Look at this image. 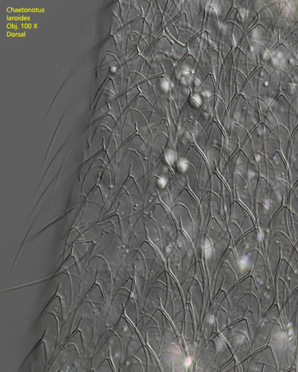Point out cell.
<instances>
[{
	"instance_id": "obj_17",
	"label": "cell",
	"mask_w": 298,
	"mask_h": 372,
	"mask_svg": "<svg viewBox=\"0 0 298 372\" xmlns=\"http://www.w3.org/2000/svg\"><path fill=\"white\" fill-rule=\"evenodd\" d=\"M293 191L294 192V193L298 199V182L296 183V185L293 188Z\"/></svg>"
},
{
	"instance_id": "obj_15",
	"label": "cell",
	"mask_w": 298,
	"mask_h": 372,
	"mask_svg": "<svg viewBox=\"0 0 298 372\" xmlns=\"http://www.w3.org/2000/svg\"><path fill=\"white\" fill-rule=\"evenodd\" d=\"M266 179L272 188L276 185L278 181L273 166H272L269 159L268 160Z\"/></svg>"
},
{
	"instance_id": "obj_10",
	"label": "cell",
	"mask_w": 298,
	"mask_h": 372,
	"mask_svg": "<svg viewBox=\"0 0 298 372\" xmlns=\"http://www.w3.org/2000/svg\"><path fill=\"white\" fill-rule=\"evenodd\" d=\"M278 188L280 193L282 194L284 198V206H287L289 198L293 190L290 183L283 180L278 181L276 185L274 187Z\"/></svg>"
},
{
	"instance_id": "obj_13",
	"label": "cell",
	"mask_w": 298,
	"mask_h": 372,
	"mask_svg": "<svg viewBox=\"0 0 298 372\" xmlns=\"http://www.w3.org/2000/svg\"><path fill=\"white\" fill-rule=\"evenodd\" d=\"M297 155H298V128L291 135L290 148H289V155L287 161L288 166L290 163V162L293 158Z\"/></svg>"
},
{
	"instance_id": "obj_11",
	"label": "cell",
	"mask_w": 298,
	"mask_h": 372,
	"mask_svg": "<svg viewBox=\"0 0 298 372\" xmlns=\"http://www.w3.org/2000/svg\"><path fill=\"white\" fill-rule=\"evenodd\" d=\"M289 183L292 188L298 182V155L295 156L288 164Z\"/></svg>"
},
{
	"instance_id": "obj_12",
	"label": "cell",
	"mask_w": 298,
	"mask_h": 372,
	"mask_svg": "<svg viewBox=\"0 0 298 372\" xmlns=\"http://www.w3.org/2000/svg\"><path fill=\"white\" fill-rule=\"evenodd\" d=\"M269 159L265 154L256 152V164L258 166L261 177L266 179Z\"/></svg>"
},
{
	"instance_id": "obj_2",
	"label": "cell",
	"mask_w": 298,
	"mask_h": 372,
	"mask_svg": "<svg viewBox=\"0 0 298 372\" xmlns=\"http://www.w3.org/2000/svg\"><path fill=\"white\" fill-rule=\"evenodd\" d=\"M256 220L259 233H268L270 230L271 217L269 209L261 203L257 202Z\"/></svg>"
},
{
	"instance_id": "obj_3",
	"label": "cell",
	"mask_w": 298,
	"mask_h": 372,
	"mask_svg": "<svg viewBox=\"0 0 298 372\" xmlns=\"http://www.w3.org/2000/svg\"><path fill=\"white\" fill-rule=\"evenodd\" d=\"M273 166L278 180L289 182V169L287 162L280 152L276 153L269 159Z\"/></svg>"
},
{
	"instance_id": "obj_14",
	"label": "cell",
	"mask_w": 298,
	"mask_h": 372,
	"mask_svg": "<svg viewBox=\"0 0 298 372\" xmlns=\"http://www.w3.org/2000/svg\"><path fill=\"white\" fill-rule=\"evenodd\" d=\"M242 149H243L244 153L248 157L249 160L256 164V152H255L250 137H248V138L242 144Z\"/></svg>"
},
{
	"instance_id": "obj_16",
	"label": "cell",
	"mask_w": 298,
	"mask_h": 372,
	"mask_svg": "<svg viewBox=\"0 0 298 372\" xmlns=\"http://www.w3.org/2000/svg\"><path fill=\"white\" fill-rule=\"evenodd\" d=\"M287 207L289 211L298 217V199L293 190Z\"/></svg>"
},
{
	"instance_id": "obj_6",
	"label": "cell",
	"mask_w": 298,
	"mask_h": 372,
	"mask_svg": "<svg viewBox=\"0 0 298 372\" xmlns=\"http://www.w3.org/2000/svg\"><path fill=\"white\" fill-rule=\"evenodd\" d=\"M272 187L265 178L260 179L257 192V202L261 203L269 209Z\"/></svg>"
},
{
	"instance_id": "obj_7",
	"label": "cell",
	"mask_w": 298,
	"mask_h": 372,
	"mask_svg": "<svg viewBox=\"0 0 298 372\" xmlns=\"http://www.w3.org/2000/svg\"><path fill=\"white\" fill-rule=\"evenodd\" d=\"M265 129L263 123H259L256 128L251 132L250 138L255 152L265 154Z\"/></svg>"
},
{
	"instance_id": "obj_4",
	"label": "cell",
	"mask_w": 298,
	"mask_h": 372,
	"mask_svg": "<svg viewBox=\"0 0 298 372\" xmlns=\"http://www.w3.org/2000/svg\"><path fill=\"white\" fill-rule=\"evenodd\" d=\"M280 142L278 135L265 127V155L270 159L276 153L280 152Z\"/></svg>"
},
{
	"instance_id": "obj_1",
	"label": "cell",
	"mask_w": 298,
	"mask_h": 372,
	"mask_svg": "<svg viewBox=\"0 0 298 372\" xmlns=\"http://www.w3.org/2000/svg\"><path fill=\"white\" fill-rule=\"evenodd\" d=\"M284 96H281L274 102L271 108V113L274 115L276 121L287 128L289 131V117L291 106Z\"/></svg>"
},
{
	"instance_id": "obj_5",
	"label": "cell",
	"mask_w": 298,
	"mask_h": 372,
	"mask_svg": "<svg viewBox=\"0 0 298 372\" xmlns=\"http://www.w3.org/2000/svg\"><path fill=\"white\" fill-rule=\"evenodd\" d=\"M288 211L286 206H284L272 218L270 223L271 233L278 232L280 230L286 233L288 232Z\"/></svg>"
},
{
	"instance_id": "obj_9",
	"label": "cell",
	"mask_w": 298,
	"mask_h": 372,
	"mask_svg": "<svg viewBox=\"0 0 298 372\" xmlns=\"http://www.w3.org/2000/svg\"><path fill=\"white\" fill-rule=\"evenodd\" d=\"M284 206V198L276 187L272 188L269 210L271 219Z\"/></svg>"
},
{
	"instance_id": "obj_8",
	"label": "cell",
	"mask_w": 298,
	"mask_h": 372,
	"mask_svg": "<svg viewBox=\"0 0 298 372\" xmlns=\"http://www.w3.org/2000/svg\"><path fill=\"white\" fill-rule=\"evenodd\" d=\"M278 137L280 147V153L285 161H287L291 140L290 131L287 128L279 126Z\"/></svg>"
}]
</instances>
